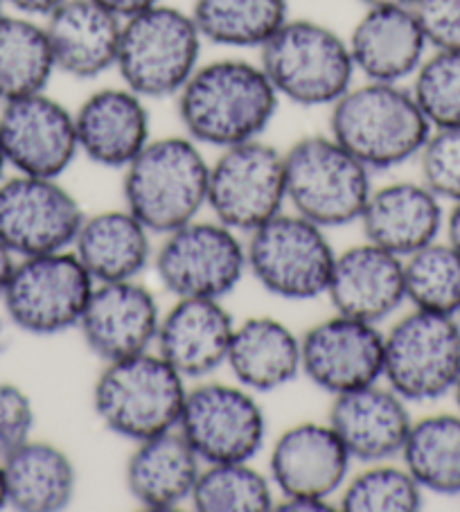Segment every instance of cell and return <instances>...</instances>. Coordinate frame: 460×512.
<instances>
[{"mask_svg":"<svg viewBox=\"0 0 460 512\" xmlns=\"http://www.w3.org/2000/svg\"><path fill=\"white\" fill-rule=\"evenodd\" d=\"M174 102L183 134L219 152L264 138L282 100L260 61L221 57L201 61Z\"/></svg>","mask_w":460,"mask_h":512,"instance_id":"1","label":"cell"},{"mask_svg":"<svg viewBox=\"0 0 460 512\" xmlns=\"http://www.w3.org/2000/svg\"><path fill=\"white\" fill-rule=\"evenodd\" d=\"M327 111V134L370 172H388L415 161L431 134L409 84L361 79Z\"/></svg>","mask_w":460,"mask_h":512,"instance_id":"2","label":"cell"},{"mask_svg":"<svg viewBox=\"0 0 460 512\" xmlns=\"http://www.w3.org/2000/svg\"><path fill=\"white\" fill-rule=\"evenodd\" d=\"M208 179L210 161L190 136L152 138L122 170L125 208L163 237L208 208Z\"/></svg>","mask_w":460,"mask_h":512,"instance_id":"3","label":"cell"},{"mask_svg":"<svg viewBox=\"0 0 460 512\" xmlns=\"http://www.w3.org/2000/svg\"><path fill=\"white\" fill-rule=\"evenodd\" d=\"M188 379L156 350L106 361L93 384V411L111 434L140 443L179 427Z\"/></svg>","mask_w":460,"mask_h":512,"instance_id":"4","label":"cell"},{"mask_svg":"<svg viewBox=\"0 0 460 512\" xmlns=\"http://www.w3.org/2000/svg\"><path fill=\"white\" fill-rule=\"evenodd\" d=\"M258 52L280 100L296 107L330 109L357 82L348 37L312 19H289Z\"/></svg>","mask_w":460,"mask_h":512,"instance_id":"5","label":"cell"},{"mask_svg":"<svg viewBox=\"0 0 460 512\" xmlns=\"http://www.w3.org/2000/svg\"><path fill=\"white\" fill-rule=\"evenodd\" d=\"M201 32L192 14L165 0L122 21L115 73L145 100L179 95L201 64Z\"/></svg>","mask_w":460,"mask_h":512,"instance_id":"6","label":"cell"},{"mask_svg":"<svg viewBox=\"0 0 460 512\" xmlns=\"http://www.w3.org/2000/svg\"><path fill=\"white\" fill-rule=\"evenodd\" d=\"M373 188V172L330 134L285 149L287 206L325 231L357 224Z\"/></svg>","mask_w":460,"mask_h":512,"instance_id":"7","label":"cell"},{"mask_svg":"<svg viewBox=\"0 0 460 512\" xmlns=\"http://www.w3.org/2000/svg\"><path fill=\"white\" fill-rule=\"evenodd\" d=\"M336 251L321 228L294 210H282L246 235V264L258 285L282 300L325 296Z\"/></svg>","mask_w":460,"mask_h":512,"instance_id":"8","label":"cell"},{"mask_svg":"<svg viewBox=\"0 0 460 512\" xmlns=\"http://www.w3.org/2000/svg\"><path fill=\"white\" fill-rule=\"evenodd\" d=\"M95 280L73 251L19 258L3 291L5 319L32 337L77 330Z\"/></svg>","mask_w":460,"mask_h":512,"instance_id":"9","label":"cell"},{"mask_svg":"<svg viewBox=\"0 0 460 512\" xmlns=\"http://www.w3.org/2000/svg\"><path fill=\"white\" fill-rule=\"evenodd\" d=\"M460 375V321L411 310L384 332L382 382L409 404L451 395Z\"/></svg>","mask_w":460,"mask_h":512,"instance_id":"10","label":"cell"},{"mask_svg":"<svg viewBox=\"0 0 460 512\" xmlns=\"http://www.w3.org/2000/svg\"><path fill=\"white\" fill-rule=\"evenodd\" d=\"M152 267L174 300H224L249 273L246 240L215 217H199L161 237Z\"/></svg>","mask_w":460,"mask_h":512,"instance_id":"11","label":"cell"},{"mask_svg":"<svg viewBox=\"0 0 460 512\" xmlns=\"http://www.w3.org/2000/svg\"><path fill=\"white\" fill-rule=\"evenodd\" d=\"M285 208L282 149L264 138L219 149L208 179V210L217 222L249 235Z\"/></svg>","mask_w":460,"mask_h":512,"instance_id":"12","label":"cell"},{"mask_svg":"<svg viewBox=\"0 0 460 512\" xmlns=\"http://www.w3.org/2000/svg\"><path fill=\"white\" fill-rule=\"evenodd\" d=\"M267 416L258 395L237 382H201L188 388L179 429L208 463L255 461L267 443Z\"/></svg>","mask_w":460,"mask_h":512,"instance_id":"13","label":"cell"},{"mask_svg":"<svg viewBox=\"0 0 460 512\" xmlns=\"http://www.w3.org/2000/svg\"><path fill=\"white\" fill-rule=\"evenodd\" d=\"M84 217L75 194L59 179L14 172L0 181V242L16 260L68 251Z\"/></svg>","mask_w":460,"mask_h":512,"instance_id":"14","label":"cell"},{"mask_svg":"<svg viewBox=\"0 0 460 512\" xmlns=\"http://www.w3.org/2000/svg\"><path fill=\"white\" fill-rule=\"evenodd\" d=\"M0 145L16 174L61 179L79 156L75 111L48 91L5 102Z\"/></svg>","mask_w":460,"mask_h":512,"instance_id":"15","label":"cell"},{"mask_svg":"<svg viewBox=\"0 0 460 512\" xmlns=\"http://www.w3.org/2000/svg\"><path fill=\"white\" fill-rule=\"evenodd\" d=\"M300 350L303 375L332 397L382 382L384 332L375 323L334 312L300 337Z\"/></svg>","mask_w":460,"mask_h":512,"instance_id":"16","label":"cell"},{"mask_svg":"<svg viewBox=\"0 0 460 512\" xmlns=\"http://www.w3.org/2000/svg\"><path fill=\"white\" fill-rule=\"evenodd\" d=\"M161 316L154 291L140 280L97 282L77 330L106 364L154 350Z\"/></svg>","mask_w":460,"mask_h":512,"instance_id":"17","label":"cell"},{"mask_svg":"<svg viewBox=\"0 0 460 512\" xmlns=\"http://www.w3.org/2000/svg\"><path fill=\"white\" fill-rule=\"evenodd\" d=\"M352 463L355 461L327 420H307L287 427L273 440L267 474L278 499L334 501L352 474Z\"/></svg>","mask_w":460,"mask_h":512,"instance_id":"18","label":"cell"},{"mask_svg":"<svg viewBox=\"0 0 460 512\" xmlns=\"http://www.w3.org/2000/svg\"><path fill=\"white\" fill-rule=\"evenodd\" d=\"M409 406L391 386L377 382L334 395L327 425L355 463L397 461L415 420Z\"/></svg>","mask_w":460,"mask_h":512,"instance_id":"19","label":"cell"},{"mask_svg":"<svg viewBox=\"0 0 460 512\" xmlns=\"http://www.w3.org/2000/svg\"><path fill=\"white\" fill-rule=\"evenodd\" d=\"M79 156L125 170L152 140V113L147 100L125 84L97 88L75 111Z\"/></svg>","mask_w":460,"mask_h":512,"instance_id":"20","label":"cell"},{"mask_svg":"<svg viewBox=\"0 0 460 512\" xmlns=\"http://www.w3.org/2000/svg\"><path fill=\"white\" fill-rule=\"evenodd\" d=\"M235 325L224 300L176 298L161 316L154 350L188 382H201L226 366Z\"/></svg>","mask_w":460,"mask_h":512,"instance_id":"21","label":"cell"},{"mask_svg":"<svg viewBox=\"0 0 460 512\" xmlns=\"http://www.w3.org/2000/svg\"><path fill=\"white\" fill-rule=\"evenodd\" d=\"M325 298L336 314L382 325L406 303L404 260L361 242L336 253Z\"/></svg>","mask_w":460,"mask_h":512,"instance_id":"22","label":"cell"},{"mask_svg":"<svg viewBox=\"0 0 460 512\" xmlns=\"http://www.w3.org/2000/svg\"><path fill=\"white\" fill-rule=\"evenodd\" d=\"M445 201L418 181H391L373 188L359 226L364 240L409 258L445 233Z\"/></svg>","mask_w":460,"mask_h":512,"instance_id":"23","label":"cell"},{"mask_svg":"<svg viewBox=\"0 0 460 512\" xmlns=\"http://www.w3.org/2000/svg\"><path fill=\"white\" fill-rule=\"evenodd\" d=\"M357 77L406 84L429 55V41L413 7H366L348 34Z\"/></svg>","mask_w":460,"mask_h":512,"instance_id":"24","label":"cell"},{"mask_svg":"<svg viewBox=\"0 0 460 512\" xmlns=\"http://www.w3.org/2000/svg\"><path fill=\"white\" fill-rule=\"evenodd\" d=\"M46 25L57 73L73 79H97L115 70L122 34V19L95 0H66Z\"/></svg>","mask_w":460,"mask_h":512,"instance_id":"25","label":"cell"},{"mask_svg":"<svg viewBox=\"0 0 460 512\" xmlns=\"http://www.w3.org/2000/svg\"><path fill=\"white\" fill-rule=\"evenodd\" d=\"M154 233L127 208L86 215L70 251L97 282L138 280L154 262Z\"/></svg>","mask_w":460,"mask_h":512,"instance_id":"26","label":"cell"},{"mask_svg":"<svg viewBox=\"0 0 460 512\" xmlns=\"http://www.w3.org/2000/svg\"><path fill=\"white\" fill-rule=\"evenodd\" d=\"M203 461L179 429L140 440L127 458L125 483L140 508L167 512L190 503Z\"/></svg>","mask_w":460,"mask_h":512,"instance_id":"27","label":"cell"},{"mask_svg":"<svg viewBox=\"0 0 460 512\" xmlns=\"http://www.w3.org/2000/svg\"><path fill=\"white\" fill-rule=\"evenodd\" d=\"M226 368L251 393H273L303 375L298 334L273 316H251L235 325Z\"/></svg>","mask_w":460,"mask_h":512,"instance_id":"28","label":"cell"},{"mask_svg":"<svg viewBox=\"0 0 460 512\" xmlns=\"http://www.w3.org/2000/svg\"><path fill=\"white\" fill-rule=\"evenodd\" d=\"M7 508L59 512L75 501L77 467L66 449L30 438L3 458Z\"/></svg>","mask_w":460,"mask_h":512,"instance_id":"29","label":"cell"},{"mask_svg":"<svg viewBox=\"0 0 460 512\" xmlns=\"http://www.w3.org/2000/svg\"><path fill=\"white\" fill-rule=\"evenodd\" d=\"M55 75L46 25L7 10L0 16V104L48 91Z\"/></svg>","mask_w":460,"mask_h":512,"instance_id":"30","label":"cell"},{"mask_svg":"<svg viewBox=\"0 0 460 512\" xmlns=\"http://www.w3.org/2000/svg\"><path fill=\"white\" fill-rule=\"evenodd\" d=\"M192 19L206 43L228 50H260L289 14V0H194Z\"/></svg>","mask_w":460,"mask_h":512,"instance_id":"31","label":"cell"},{"mask_svg":"<svg viewBox=\"0 0 460 512\" xmlns=\"http://www.w3.org/2000/svg\"><path fill=\"white\" fill-rule=\"evenodd\" d=\"M400 461L424 492L460 497V413L413 420Z\"/></svg>","mask_w":460,"mask_h":512,"instance_id":"32","label":"cell"},{"mask_svg":"<svg viewBox=\"0 0 460 512\" xmlns=\"http://www.w3.org/2000/svg\"><path fill=\"white\" fill-rule=\"evenodd\" d=\"M276 499L269 474L253 461L208 463L201 467L190 506L199 512H269Z\"/></svg>","mask_w":460,"mask_h":512,"instance_id":"33","label":"cell"},{"mask_svg":"<svg viewBox=\"0 0 460 512\" xmlns=\"http://www.w3.org/2000/svg\"><path fill=\"white\" fill-rule=\"evenodd\" d=\"M406 303L413 310L460 314V253L447 240H436L404 258Z\"/></svg>","mask_w":460,"mask_h":512,"instance_id":"34","label":"cell"},{"mask_svg":"<svg viewBox=\"0 0 460 512\" xmlns=\"http://www.w3.org/2000/svg\"><path fill=\"white\" fill-rule=\"evenodd\" d=\"M424 494L402 461H382L350 474L336 503L343 512H418Z\"/></svg>","mask_w":460,"mask_h":512,"instance_id":"35","label":"cell"},{"mask_svg":"<svg viewBox=\"0 0 460 512\" xmlns=\"http://www.w3.org/2000/svg\"><path fill=\"white\" fill-rule=\"evenodd\" d=\"M409 88L431 129L460 127V50H429Z\"/></svg>","mask_w":460,"mask_h":512,"instance_id":"36","label":"cell"},{"mask_svg":"<svg viewBox=\"0 0 460 512\" xmlns=\"http://www.w3.org/2000/svg\"><path fill=\"white\" fill-rule=\"evenodd\" d=\"M420 181L445 203L460 201V127L431 129L418 158Z\"/></svg>","mask_w":460,"mask_h":512,"instance_id":"37","label":"cell"},{"mask_svg":"<svg viewBox=\"0 0 460 512\" xmlns=\"http://www.w3.org/2000/svg\"><path fill=\"white\" fill-rule=\"evenodd\" d=\"M37 411L21 386L0 379V461L32 438Z\"/></svg>","mask_w":460,"mask_h":512,"instance_id":"38","label":"cell"},{"mask_svg":"<svg viewBox=\"0 0 460 512\" xmlns=\"http://www.w3.org/2000/svg\"><path fill=\"white\" fill-rule=\"evenodd\" d=\"M413 12L431 50H460V0H418Z\"/></svg>","mask_w":460,"mask_h":512,"instance_id":"39","label":"cell"},{"mask_svg":"<svg viewBox=\"0 0 460 512\" xmlns=\"http://www.w3.org/2000/svg\"><path fill=\"white\" fill-rule=\"evenodd\" d=\"M66 0H5L7 10L32 16V19H48V16L57 10V7L64 5Z\"/></svg>","mask_w":460,"mask_h":512,"instance_id":"40","label":"cell"},{"mask_svg":"<svg viewBox=\"0 0 460 512\" xmlns=\"http://www.w3.org/2000/svg\"><path fill=\"white\" fill-rule=\"evenodd\" d=\"M285 512H332L339 510L336 501L312 499V497H294V499H276V508Z\"/></svg>","mask_w":460,"mask_h":512,"instance_id":"41","label":"cell"},{"mask_svg":"<svg viewBox=\"0 0 460 512\" xmlns=\"http://www.w3.org/2000/svg\"><path fill=\"white\" fill-rule=\"evenodd\" d=\"M97 5H102L104 10H109L111 14L118 16V19H129V16L140 14L149 10V7H154L158 3H163V0H95Z\"/></svg>","mask_w":460,"mask_h":512,"instance_id":"42","label":"cell"},{"mask_svg":"<svg viewBox=\"0 0 460 512\" xmlns=\"http://www.w3.org/2000/svg\"><path fill=\"white\" fill-rule=\"evenodd\" d=\"M445 240L460 253V201L451 203V210L447 213Z\"/></svg>","mask_w":460,"mask_h":512,"instance_id":"43","label":"cell"},{"mask_svg":"<svg viewBox=\"0 0 460 512\" xmlns=\"http://www.w3.org/2000/svg\"><path fill=\"white\" fill-rule=\"evenodd\" d=\"M14 264H16V255L7 249L3 242H0V298H3V291L7 287V282H10Z\"/></svg>","mask_w":460,"mask_h":512,"instance_id":"44","label":"cell"},{"mask_svg":"<svg viewBox=\"0 0 460 512\" xmlns=\"http://www.w3.org/2000/svg\"><path fill=\"white\" fill-rule=\"evenodd\" d=\"M364 7H413L418 0H359Z\"/></svg>","mask_w":460,"mask_h":512,"instance_id":"45","label":"cell"},{"mask_svg":"<svg viewBox=\"0 0 460 512\" xmlns=\"http://www.w3.org/2000/svg\"><path fill=\"white\" fill-rule=\"evenodd\" d=\"M7 508V488H5V470L3 461H0V510Z\"/></svg>","mask_w":460,"mask_h":512,"instance_id":"46","label":"cell"},{"mask_svg":"<svg viewBox=\"0 0 460 512\" xmlns=\"http://www.w3.org/2000/svg\"><path fill=\"white\" fill-rule=\"evenodd\" d=\"M7 170H10V165H7V158H5V152H3V145H0V181H3L5 176H7Z\"/></svg>","mask_w":460,"mask_h":512,"instance_id":"47","label":"cell"},{"mask_svg":"<svg viewBox=\"0 0 460 512\" xmlns=\"http://www.w3.org/2000/svg\"><path fill=\"white\" fill-rule=\"evenodd\" d=\"M451 397H454L456 411L460 413V375H458V379H456V386H454V391H451Z\"/></svg>","mask_w":460,"mask_h":512,"instance_id":"48","label":"cell"},{"mask_svg":"<svg viewBox=\"0 0 460 512\" xmlns=\"http://www.w3.org/2000/svg\"><path fill=\"white\" fill-rule=\"evenodd\" d=\"M7 12V5H5V0H0V16H3Z\"/></svg>","mask_w":460,"mask_h":512,"instance_id":"49","label":"cell"},{"mask_svg":"<svg viewBox=\"0 0 460 512\" xmlns=\"http://www.w3.org/2000/svg\"><path fill=\"white\" fill-rule=\"evenodd\" d=\"M458 321H460V314H458Z\"/></svg>","mask_w":460,"mask_h":512,"instance_id":"50","label":"cell"}]
</instances>
